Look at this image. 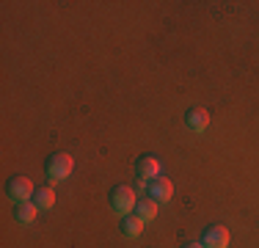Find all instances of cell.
Returning <instances> with one entry per match:
<instances>
[{
    "label": "cell",
    "mask_w": 259,
    "mask_h": 248,
    "mask_svg": "<svg viewBox=\"0 0 259 248\" xmlns=\"http://www.w3.org/2000/svg\"><path fill=\"white\" fill-rule=\"evenodd\" d=\"M72 169H75V160L66 152H53L50 157L45 160V177L50 179V182H64L72 174Z\"/></svg>",
    "instance_id": "obj_1"
},
{
    "label": "cell",
    "mask_w": 259,
    "mask_h": 248,
    "mask_svg": "<svg viewBox=\"0 0 259 248\" xmlns=\"http://www.w3.org/2000/svg\"><path fill=\"white\" fill-rule=\"evenodd\" d=\"M135 204H138V196H135V190L130 188V185H116V188L110 190V207L119 215L135 213Z\"/></svg>",
    "instance_id": "obj_2"
},
{
    "label": "cell",
    "mask_w": 259,
    "mask_h": 248,
    "mask_svg": "<svg viewBox=\"0 0 259 248\" xmlns=\"http://www.w3.org/2000/svg\"><path fill=\"white\" fill-rule=\"evenodd\" d=\"M33 193H36V188H33V182H30L28 177H11L9 182H6V196H9L14 204L30 201Z\"/></svg>",
    "instance_id": "obj_3"
},
{
    "label": "cell",
    "mask_w": 259,
    "mask_h": 248,
    "mask_svg": "<svg viewBox=\"0 0 259 248\" xmlns=\"http://www.w3.org/2000/svg\"><path fill=\"white\" fill-rule=\"evenodd\" d=\"M135 177L141 179V182L149 185L152 179L160 177V160L155 154H144V157H138V163H135Z\"/></svg>",
    "instance_id": "obj_4"
},
{
    "label": "cell",
    "mask_w": 259,
    "mask_h": 248,
    "mask_svg": "<svg viewBox=\"0 0 259 248\" xmlns=\"http://www.w3.org/2000/svg\"><path fill=\"white\" fill-rule=\"evenodd\" d=\"M171 196H174V182H171L168 177L160 174L157 179H152V182H149V198H155L157 204L171 201Z\"/></svg>",
    "instance_id": "obj_5"
},
{
    "label": "cell",
    "mask_w": 259,
    "mask_h": 248,
    "mask_svg": "<svg viewBox=\"0 0 259 248\" xmlns=\"http://www.w3.org/2000/svg\"><path fill=\"white\" fill-rule=\"evenodd\" d=\"M201 245L204 248H226L229 245V229L226 226H207L201 234Z\"/></svg>",
    "instance_id": "obj_6"
},
{
    "label": "cell",
    "mask_w": 259,
    "mask_h": 248,
    "mask_svg": "<svg viewBox=\"0 0 259 248\" xmlns=\"http://www.w3.org/2000/svg\"><path fill=\"white\" fill-rule=\"evenodd\" d=\"M185 124H188V130H193V133L207 130V124H209L207 108H190L188 113H185Z\"/></svg>",
    "instance_id": "obj_7"
},
{
    "label": "cell",
    "mask_w": 259,
    "mask_h": 248,
    "mask_svg": "<svg viewBox=\"0 0 259 248\" xmlns=\"http://www.w3.org/2000/svg\"><path fill=\"white\" fill-rule=\"evenodd\" d=\"M119 232L124 234V237H138L141 232H144V221L138 218L135 213H130V215H121V223H119Z\"/></svg>",
    "instance_id": "obj_8"
},
{
    "label": "cell",
    "mask_w": 259,
    "mask_h": 248,
    "mask_svg": "<svg viewBox=\"0 0 259 248\" xmlns=\"http://www.w3.org/2000/svg\"><path fill=\"white\" fill-rule=\"evenodd\" d=\"M36 213H39V207H36L33 201H20V204H14V221H17V223H22V226L33 223Z\"/></svg>",
    "instance_id": "obj_9"
},
{
    "label": "cell",
    "mask_w": 259,
    "mask_h": 248,
    "mask_svg": "<svg viewBox=\"0 0 259 248\" xmlns=\"http://www.w3.org/2000/svg\"><path fill=\"white\" fill-rule=\"evenodd\" d=\"M135 215H138L144 223L146 221H155L157 218V201H155V198H149V196L141 198V201L135 204Z\"/></svg>",
    "instance_id": "obj_10"
},
{
    "label": "cell",
    "mask_w": 259,
    "mask_h": 248,
    "mask_svg": "<svg viewBox=\"0 0 259 248\" xmlns=\"http://www.w3.org/2000/svg\"><path fill=\"white\" fill-rule=\"evenodd\" d=\"M30 201L36 204L39 210H53V204H55V193H53V188H36V193Z\"/></svg>",
    "instance_id": "obj_11"
},
{
    "label": "cell",
    "mask_w": 259,
    "mask_h": 248,
    "mask_svg": "<svg viewBox=\"0 0 259 248\" xmlns=\"http://www.w3.org/2000/svg\"><path fill=\"white\" fill-rule=\"evenodd\" d=\"M185 248H204L201 243H190V245H185Z\"/></svg>",
    "instance_id": "obj_12"
}]
</instances>
